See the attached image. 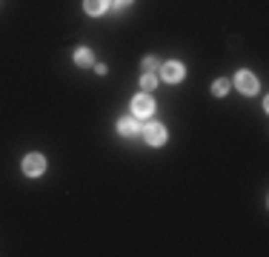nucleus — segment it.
<instances>
[{"mask_svg":"<svg viewBox=\"0 0 269 257\" xmlns=\"http://www.w3.org/2000/svg\"><path fill=\"white\" fill-rule=\"evenodd\" d=\"M140 132H143L149 146H163V143H166V129H163L161 123H146Z\"/></svg>","mask_w":269,"mask_h":257,"instance_id":"nucleus-1","label":"nucleus"},{"mask_svg":"<svg viewBox=\"0 0 269 257\" xmlns=\"http://www.w3.org/2000/svg\"><path fill=\"white\" fill-rule=\"evenodd\" d=\"M152 111H155V103H152V97L149 95H137L132 100V117L140 120V117H149Z\"/></svg>","mask_w":269,"mask_h":257,"instance_id":"nucleus-2","label":"nucleus"},{"mask_svg":"<svg viewBox=\"0 0 269 257\" xmlns=\"http://www.w3.org/2000/svg\"><path fill=\"white\" fill-rule=\"evenodd\" d=\"M23 172H26L29 177H38L46 172V157L43 154H29V157H23Z\"/></svg>","mask_w":269,"mask_h":257,"instance_id":"nucleus-3","label":"nucleus"},{"mask_svg":"<svg viewBox=\"0 0 269 257\" xmlns=\"http://www.w3.org/2000/svg\"><path fill=\"white\" fill-rule=\"evenodd\" d=\"M235 86L241 89L243 95H255L258 92V77L252 72H238V77H235Z\"/></svg>","mask_w":269,"mask_h":257,"instance_id":"nucleus-4","label":"nucleus"},{"mask_svg":"<svg viewBox=\"0 0 269 257\" xmlns=\"http://www.w3.org/2000/svg\"><path fill=\"white\" fill-rule=\"evenodd\" d=\"M118 132H121L123 137H137V132H140L137 117H121V120H118Z\"/></svg>","mask_w":269,"mask_h":257,"instance_id":"nucleus-5","label":"nucleus"},{"mask_svg":"<svg viewBox=\"0 0 269 257\" xmlns=\"http://www.w3.org/2000/svg\"><path fill=\"white\" fill-rule=\"evenodd\" d=\"M163 80H169V83H178V80H183V66L180 63H166L163 66Z\"/></svg>","mask_w":269,"mask_h":257,"instance_id":"nucleus-6","label":"nucleus"},{"mask_svg":"<svg viewBox=\"0 0 269 257\" xmlns=\"http://www.w3.org/2000/svg\"><path fill=\"white\" fill-rule=\"evenodd\" d=\"M106 6H109V0H86L83 3V9L89 14H100V12H106Z\"/></svg>","mask_w":269,"mask_h":257,"instance_id":"nucleus-7","label":"nucleus"},{"mask_svg":"<svg viewBox=\"0 0 269 257\" xmlns=\"http://www.w3.org/2000/svg\"><path fill=\"white\" fill-rule=\"evenodd\" d=\"M75 63L78 66H92V52L89 49H78L75 52Z\"/></svg>","mask_w":269,"mask_h":257,"instance_id":"nucleus-8","label":"nucleus"},{"mask_svg":"<svg viewBox=\"0 0 269 257\" xmlns=\"http://www.w3.org/2000/svg\"><path fill=\"white\" fill-rule=\"evenodd\" d=\"M212 92H215L218 97H224L229 92V80L226 77H221V80H215V86H212Z\"/></svg>","mask_w":269,"mask_h":257,"instance_id":"nucleus-9","label":"nucleus"},{"mask_svg":"<svg viewBox=\"0 0 269 257\" xmlns=\"http://www.w3.org/2000/svg\"><path fill=\"white\" fill-rule=\"evenodd\" d=\"M140 86H143V89H146V92H152V89H155V86H158V77H155V74H152V72H149V74H143V77H140Z\"/></svg>","mask_w":269,"mask_h":257,"instance_id":"nucleus-10","label":"nucleus"},{"mask_svg":"<svg viewBox=\"0 0 269 257\" xmlns=\"http://www.w3.org/2000/svg\"><path fill=\"white\" fill-rule=\"evenodd\" d=\"M158 66H161V63H158V57H146V60H143V69H149V72H155Z\"/></svg>","mask_w":269,"mask_h":257,"instance_id":"nucleus-11","label":"nucleus"},{"mask_svg":"<svg viewBox=\"0 0 269 257\" xmlns=\"http://www.w3.org/2000/svg\"><path fill=\"white\" fill-rule=\"evenodd\" d=\"M109 3H112L115 9H121V6H126V3H132V0H109Z\"/></svg>","mask_w":269,"mask_h":257,"instance_id":"nucleus-12","label":"nucleus"}]
</instances>
